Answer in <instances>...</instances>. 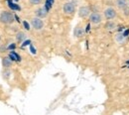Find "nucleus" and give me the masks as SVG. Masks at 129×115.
I'll return each mask as SVG.
<instances>
[{"label":"nucleus","instance_id":"nucleus-9","mask_svg":"<svg viewBox=\"0 0 129 115\" xmlns=\"http://www.w3.org/2000/svg\"><path fill=\"white\" fill-rule=\"evenodd\" d=\"M75 36L76 37H78V38H81L82 36H83V34H84V30L81 28V27H76V29H75Z\"/></svg>","mask_w":129,"mask_h":115},{"label":"nucleus","instance_id":"nucleus-2","mask_svg":"<svg viewBox=\"0 0 129 115\" xmlns=\"http://www.w3.org/2000/svg\"><path fill=\"white\" fill-rule=\"evenodd\" d=\"M63 9H64V12L66 13V14H68V15H72V14L75 13L76 7H75V5H74L73 3H71V2H67V3H64V4Z\"/></svg>","mask_w":129,"mask_h":115},{"label":"nucleus","instance_id":"nucleus-10","mask_svg":"<svg viewBox=\"0 0 129 115\" xmlns=\"http://www.w3.org/2000/svg\"><path fill=\"white\" fill-rule=\"evenodd\" d=\"M2 65H3L4 67H9V66H11V65H12L11 59H10V58H4V59L2 60Z\"/></svg>","mask_w":129,"mask_h":115},{"label":"nucleus","instance_id":"nucleus-15","mask_svg":"<svg viewBox=\"0 0 129 115\" xmlns=\"http://www.w3.org/2000/svg\"><path fill=\"white\" fill-rule=\"evenodd\" d=\"M29 1L33 5H38V4H40L42 2V0H29Z\"/></svg>","mask_w":129,"mask_h":115},{"label":"nucleus","instance_id":"nucleus-7","mask_svg":"<svg viewBox=\"0 0 129 115\" xmlns=\"http://www.w3.org/2000/svg\"><path fill=\"white\" fill-rule=\"evenodd\" d=\"M116 6L120 9H125L128 7V3H127V0H116Z\"/></svg>","mask_w":129,"mask_h":115},{"label":"nucleus","instance_id":"nucleus-3","mask_svg":"<svg viewBox=\"0 0 129 115\" xmlns=\"http://www.w3.org/2000/svg\"><path fill=\"white\" fill-rule=\"evenodd\" d=\"M32 26L33 28L35 29V30H41L43 27H44V23H43V21L40 19V18H38V17H36V18H34L32 19Z\"/></svg>","mask_w":129,"mask_h":115},{"label":"nucleus","instance_id":"nucleus-11","mask_svg":"<svg viewBox=\"0 0 129 115\" xmlns=\"http://www.w3.org/2000/svg\"><path fill=\"white\" fill-rule=\"evenodd\" d=\"M116 28V25L114 22H111V21H108L106 24H105V29L106 30H113Z\"/></svg>","mask_w":129,"mask_h":115},{"label":"nucleus","instance_id":"nucleus-13","mask_svg":"<svg viewBox=\"0 0 129 115\" xmlns=\"http://www.w3.org/2000/svg\"><path fill=\"white\" fill-rule=\"evenodd\" d=\"M9 58L11 59V61H20V57L17 55L15 52H11Z\"/></svg>","mask_w":129,"mask_h":115},{"label":"nucleus","instance_id":"nucleus-12","mask_svg":"<svg viewBox=\"0 0 129 115\" xmlns=\"http://www.w3.org/2000/svg\"><path fill=\"white\" fill-rule=\"evenodd\" d=\"M16 38L18 42H23V41L26 39V35L23 33V32H19V33L17 34Z\"/></svg>","mask_w":129,"mask_h":115},{"label":"nucleus","instance_id":"nucleus-8","mask_svg":"<svg viewBox=\"0 0 129 115\" xmlns=\"http://www.w3.org/2000/svg\"><path fill=\"white\" fill-rule=\"evenodd\" d=\"M36 16L38 18H44L47 16V9L45 8H39L38 10H36Z\"/></svg>","mask_w":129,"mask_h":115},{"label":"nucleus","instance_id":"nucleus-5","mask_svg":"<svg viewBox=\"0 0 129 115\" xmlns=\"http://www.w3.org/2000/svg\"><path fill=\"white\" fill-rule=\"evenodd\" d=\"M104 16L107 20H111V19L115 18V16H116V11L113 8H107L104 11Z\"/></svg>","mask_w":129,"mask_h":115},{"label":"nucleus","instance_id":"nucleus-16","mask_svg":"<svg viewBox=\"0 0 129 115\" xmlns=\"http://www.w3.org/2000/svg\"><path fill=\"white\" fill-rule=\"evenodd\" d=\"M123 14L126 15V16H129V7L125 8V9H123Z\"/></svg>","mask_w":129,"mask_h":115},{"label":"nucleus","instance_id":"nucleus-6","mask_svg":"<svg viewBox=\"0 0 129 115\" xmlns=\"http://www.w3.org/2000/svg\"><path fill=\"white\" fill-rule=\"evenodd\" d=\"M90 14V9L87 6H82L79 10V16L81 18H85Z\"/></svg>","mask_w":129,"mask_h":115},{"label":"nucleus","instance_id":"nucleus-18","mask_svg":"<svg viewBox=\"0 0 129 115\" xmlns=\"http://www.w3.org/2000/svg\"><path fill=\"white\" fill-rule=\"evenodd\" d=\"M23 24H24V26H25V29H26V30H29V29H30V27H29V24H28L27 22H24Z\"/></svg>","mask_w":129,"mask_h":115},{"label":"nucleus","instance_id":"nucleus-17","mask_svg":"<svg viewBox=\"0 0 129 115\" xmlns=\"http://www.w3.org/2000/svg\"><path fill=\"white\" fill-rule=\"evenodd\" d=\"M123 39V36L122 35H117V37H116V40L118 41V42H121V40Z\"/></svg>","mask_w":129,"mask_h":115},{"label":"nucleus","instance_id":"nucleus-14","mask_svg":"<svg viewBox=\"0 0 129 115\" xmlns=\"http://www.w3.org/2000/svg\"><path fill=\"white\" fill-rule=\"evenodd\" d=\"M7 2H8V6H9L11 9H13V10H20V7H19L18 5H16V4H14L11 0H8Z\"/></svg>","mask_w":129,"mask_h":115},{"label":"nucleus","instance_id":"nucleus-1","mask_svg":"<svg viewBox=\"0 0 129 115\" xmlns=\"http://www.w3.org/2000/svg\"><path fill=\"white\" fill-rule=\"evenodd\" d=\"M0 21L4 24H11L13 23L14 21V15L10 12H7V11H4L1 13V16H0Z\"/></svg>","mask_w":129,"mask_h":115},{"label":"nucleus","instance_id":"nucleus-4","mask_svg":"<svg viewBox=\"0 0 129 115\" xmlns=\"http://www.w3.org/2000/svg\"><path fill=\"white\" fill-rule=\"evenodd\" d=\"M89 20H90V22H91L92 24H98V23H100V22H101L102 18H101V15H100L99 13L94 12V13L90 14V16H89Z\"/></svg>","mask_w":129,"mask_h":115}]
</instances>
